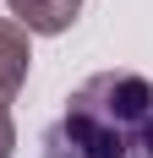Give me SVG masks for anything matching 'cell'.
Here are the masks:
<instances>
[{"label":"cell","instance_id":"obj_4","mask_svg":"<svg viewBox=\"0 0 153 158\" xmlns=\"http://www.w3.org/2000/svg\"><path fill=\"white\" fill-rule=\"evenodd\" d=\"M16 153V120H11V109H0V158H11Z\"/></svg>","mask_w":153,"mask_h":158},{"label":"cell","instance_id":"obj_3","mask_svg":"<svg viewBox=\"0 0 153 158\" xmlns=\"http://www.w3.org/2000/svg\"><path fill=\"white\" fill-rule=\"evenodd\" d=\"M11 6V22L22 33H38V38H55V33H66L76 22V11H82V0H6Z\"/></svg>","mask_w":153,"mask_h":158},{"label":"cell","instance_id":"obj_2","mask_svg":"<svg viewBox=\"0 0 153 158\" xmlns=\"http://www.w3.org/2000/svg\"><path fill=\"white\" fill-rule=\"evenodd\" d=\"M28 65H33V44H28V33L16 27L11 16H0V109L22 93Z\"/></svg>","mask_w":153,"mask_h":158},{"label":"cell","instance_id":"obj_1","mask_svg":"<svg viewBox=\"0 0 153 158\" xmlns=\"http://www.w3.org/2000/svg\"><path fill=\"white\" fill-rule=\"evenodd\" d=\"M38 158H153V77L98 71L38 136Z\"/></svg>","mask_w":153,"mask_h":158}]
</instances>
